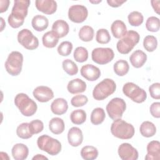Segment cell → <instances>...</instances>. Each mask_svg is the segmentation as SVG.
<instances>
[{
	"label": "cell",
	"instance_id": "6da1fadb",
	"mask_svg": "<svg viewBox=\"0 0 160 160\" xmlns=\"http://www.w3.org/2000/svg\"><path fill=\"white\" fill-rule=\"evenodd\" d=\"M30 3L29 0H15L14 1L11 13L8 18V22L11 28H18L24 24Z\"/></svg>",
	"mask_w": 160,
	"mask_h": 160
},
{
	"label": "cell",
	"instance_id": "7a4b0ae2",
	"mask_svg": "<svg viewBox=\"0 0 160 160\" xmlns=\"http://www.w3.org/2000/svg\"><path fill=\"white\" fill-rule=\"evenodd\" d=\"M112 134L121 139H129L134 135V128L126 121L118 119L114 120L111 126Z\"/></svg>",
	"mask_w": 160,
	"mask_h": 160
},
{
	"label": "cell",
	"instance_id": "3957f363",
	"mask_svg": "<svg viewBox=\"0 0 160 160\" xmlns=\"http://www.w3.org/2000/svg\"><path fill=\"white\" fill-rule=\"evenodd\" d=\"M14 104L21 113L27 117L34 115L38 109V106L36 102L31 99L26 94L22 92L19 93L15 96Z\"/></svg>",
	"mask_w": 160,
	"mask_h": 160
},
{
	"label": "cell",
	"instance_id": "277c9868",
	"mask_svg": "<svg viewBox=\"0 0 160 160\" xmlns=\"http://www.w3.org/2000/svg\"><path fill=\"white\" fill-rule=\"evenodd\" d=\"M139 39L140 35L138 32L133 30L127 31L116 44L118 51L122 54H128L139 42Z\"/></svg>",
	"mask_w": 160,
	"mask_h": 160
},
{
	"label": "cell",
	"instance_id": "5b68a950",
	"mask_svg": "<svg viewBox=\"0 0 160 160\" xmlns=\"http://www.w3.org/2000/svg\"><path fill=\"white\" fill-rule=\"evenodd\" d=\"M116 89L115 82L111 79L106 78L94 87L92 91V97L95 100L102 101L113 94Z\"/></svg>",
	"mask_w": 160,
	"mask_h": 160
},
{
	"label": "cell",
	"instance_id": "8992f818",
	"mask_svg": "<svg viewBox=\"0 0 160 160\" xmlns=\"http://www.w3.org/2000/svg\"><path fill=\"white\" fill-rule=\"evenodd\" d=\"M37 145L40 150L45 151L51 156L58 154L62 148L61 143L58 139L47 134L41 135L38 138Z\"/></svg>",
	"mask_w": 160,
	"mask_h": 160
},
{
	"label": "cell",
	"instance_id": "52a82bcc",
	"mask_svg": "<svg viewBox=\"0 0 160 160\" xmlns=\"http://www.w3.org/2000/svg\"><path fill=\"white\" fill-rule=\"evenodd\" d=\"M23 55L19 51H12L8 56L4 66L6 71L12 76L19 75L22 68Z\"/></svg>",
	"mask_w": 160,
	"mask_h": 160
},
{
	"label": "cell",
	"instance_id": "ba28073f",
	"mask_svg": "<svg viewBox=\"0 0 160 160\" xmlns=\"http://www.w3.org/2000/svg\"><path fill=\"white\" fill-rule=\"evenodd\" d=\"M122 92L126 96L136 103H142L147 98L146 92L132 82H128L124 84Z\"/></svg>",
	"mask_w": 160,
	"mask_h": 160
},
{
	"label": "cell",
	"instance_id": "9c48e42d",
	"mask_svg": "<svg viewBox=\"0 0 160 160\" xmlns=\"http://www.w3.org/2000/svg\"><path fill=\"white\" fill-rule=\"evenodd\" d=\"M106 109L109 117L114 121L121 119L123 113L126 111V104L123 99L114 98L110 100Z\"/></svg>",
	"mask_w": 160,
	"mask_h": 160
},
{
	"label": "cell",
	"instance_id": "30bf717a",
	"mask_svg": "<svg viewBox=\"0 0 160 160\" xmlns=\"http://www.w3.org/2000/svg\"><path fill=\"white\" fill-rule=\"evenodd\" d=\"M18 41L24 48L34 50L39 46V40L28 29H22L18 34Z\"/></svg>",
	"mask_w": 160,
	"mask_h": 160
},
{
	"label": "cell",
	"instance_id": "8fae6325",
	"mask_svg": "<svg viewBox=\"0 0 160 160\" xmlns=\"http://www.w3.org/2000/svg\"><path fill=\"white\" fill-rule=\"evenodd\" d=\"M114 57V51L109 48H97L94 49L91 53L92 60L101 65L110 62Z\"/></svg>",
	"mask_w": 160,
	"mask_h": 160
},
{
	"label": "cell",
	"instance_id": "7c38bea8",
	"mask_svg": "<svg viewBox=\"0 0 160 160\" xmlns=\"http://www.w3.org/2000/svg\"><path fill=\"white\" fill-rule=\"evenodd\" d=\"M88 16V9L83 5L75 4L69 8L68 18L73 22L81 23L87 19Z\"/></svg>",
	"mask_w": 160,
	"mask_h": 160
},
{
	"label": "cell",
	"instance_id": "4fadbf2b",
	"mask_svg": "<svg viewBox=\"0 0 160 160\" xmlns=\"http://www.w3.org/2000/svg\"><path fill=\"white\" fill-rule=\"evenodd\" d=\"M118 152L122 160H136L139 156L137 149L128 142L122 143L118 148Z\"/></svg>",
	"mask_w": 160,
	"mask_h": 160
},
{
	"label": "cell",
	"instance_id": "5bb4252c",
	"mask_svg": "<svg viewBox=\"0 0 160 160\" xmlns=\"http://www.w3.org/2000/svg\"><path fill=\"white\" fill-rule=\"evenodd\" d=\"M32 94L35 99L41 102H46L54 98V92L52 90L46 86H39L36 87Z\"/></svg>",
	"mask_w": 160,
	"mask_h": 160
},
{
	"label": "cell",
	"instance_id": "9a60e30c",
	"mask_svg": "<svg viewBox=\"0 0 160 160\" xmlns=\"http://www.w3.org/2000/svg\"><path fill=\"white\" fill-rule=\"evenodd\" d=\"M80 72L83 78L89 81H96L101 76V71L99 68L91 64L82 66Z\"/></svg>",
	"mask_w": 160,
	"mask_h": 160
},
{
	"label": "cell",
	"instance_id": "2e32d148",
	"mask_svg": "<svg viewBox=\"0 0 160 160\" xmlns=\"http://www.w3.org/2000/svg\"><path fill=\"white\" fill-rule=\"evenodd\" d=\"M35 6L39 11L48 15L54 14L58 7L57 2L54 0H37Z\"/></svg>",
	"mask_w": 160,
	"mask_h": 160
},
{
	"label": "cell",
	"instance_id": "e0dca14e",
	"mask_svg": "<svg viewBox=\"0 0 160 160\" xmlns=\"http://www.w3.org/2000/svg\"><path fill=\"white\" fill-rule=\"evenodd\" d=\"M68 141L72 147H78L81 145L83 141L82 132L78 127H72L68 132Z\"/></svg>",
	"mask_w": 160,
	"mask_h": 160
},
{
	"label": "cell",
	"instance_id": "ac0fdd59",
	"mask_svg": "<svg viewBox=\"0 0 160 160\" xmlns=\"http://www.w3.org/2000/svg\"><path fill=\"white\" fill-rule=\"evenodd\" d=\"M146 160H159L160 159V142L158 141H152L147 145Z\"/></svg>",
	"mask_w": 160,
	"mask_h": 160
},
{
	"label": "cell",
	"instance_id": "d6986e66",
	"mask_svg": "<svg viewBox=\"0 0 160 160\" xmlns=\"http://www.w3.org/2000/svg\"><path fill=\"white\" fill-rule=\"evenodd\" d=\"M68 109L67 101L61 98L55 99L51 104V110L56 115H62L65 114Z\"/></svg>",
	"mask_w": 160,
	"mask_h": 160
},
{
	"label": "cell",
	"instance_id": "ffe728a7",
	"mask_svg": "<svg viewBox=\"0 0 160 160\" xmlns=\"http://www.w3.org/2000/svg\"><path fill=\"white\" fill-rule=\"evenodd\" d=\"M131 65L135 68H141L147 61L146 54L140 49L134 51L129 57Z\"/></svg>",
	"mask_w": 160,
	"mask_h": 160
},
{
	"label": "cell",
	"instance_id": "44dd1931",
	"mask_svg": "<svg viewBox=\"0 0 160 160\" xmlns=\"http://www.w3.org/2000/svg\"><path fill=\"white\" fill-rule=\"evenodd\" d=\"M11 154L15 160H24L28 156L29 149L22 143H17L12 148Z\"/></svg>",
	"mask_w": 160,
	"mask_h": 160
},
{
	"label": "cell",
	"instance_id": "7402d4cb",
	"mask_svg": "<svg viewBox=\"0 0 160 160\" xmlns=\"http://www.w3.org/2000/svg\"><path fill=\"white\" fill-rule=\"evenodd\" d=\"M86 83L79 78H76L71 80L68 85L67 89L69 92L72 94L81 93L86 91Z\"/></svg>",
	"mask_w": 160,
	"mask_h": 160
},
{
	"label": "cell",
	"instance_id": "603a6c76",
	"mask_svg": "<svg viewBox=\"0 0 160 160\" xmlns=\"http://www.w3.org/2000/svg\"><path fill=\"white\" fill-rule=\"evenodd\" d=\"M52 31L55 32L59 38H61L68 34L69 26L68 22L64 20L58 19L52 24Z\"/></svg>",
	"mask_w": 160,
	"mask_h": 160
},
{
	"label": "cell",
	"instance_id": "cb8c5ba5",
	"mask_svg": "<svg viewBox=\"0 0 160 160\" xmlns=\"http://www.w3.org/2000/svg\"><path fill=\"white\" fill-rule=\"evenodd\" d=\"M31 25L34 30L41 32L47 29L49 25V21L46 16L38 14L33 17L31 21Z\"/></svg>",
	"mask_w": 160,
	"mask_h": 160
},
{
	"label": "cell",
	"instance_id": "d4e9b609",
	"mask_svg": "<svg viewBox=\"0 0 160 160\" xmlns=\"http://www.w3.org/2000/svg\"><path fill=\"white\" fill-rule=\"evenodd\" d=\"M111 30L115 38L120 39L126 33L127 28L123 21L121 20H116L112 23L111 26Z\"/></svg>",
	"mask_w": 160,
	"mask_h": 160
},
{
	"label": "cell",
	"instance_id": "484cf974",
	"mask_svg": "<svg viewBox=\"0 0 160 160\" xmlns=\"http://www.w3.org/2000/svg\"><path fill=\"white\" fill-rule=\"evenodd\" d=\"M49 129L54 134H61L65 129L64 121L60 118H53L49 122Z\"/></svg>",
	"mask_w": 160,
	"mask_h": 160
},
{
	"label": "cell",
	"instance_id": "4316f807",
	"mask_svg": "<svg viewBox=\"0 0 160 160\" xmlns=\"http://www.w3.org/2000/svg\"><path fill=\"white\" fill-rule=\"evenodd\" d=\"M58 36L52 31L46 32L42 38V42L44 46L48 48H53L58 43Z\"/></svg>",
	"mask_w": 160,
	"mask_h": 160
},
{
	"label": "cell",
	"instance_id": "83f0119b",
	"mask_svg": "<svg viewBox=\"0 0 160 160\" xmlns=\"http://www.w3.org/2000/svg\"><path fill=\"white\" fill-rule=\"evenodd\" d=\"M139 131L142 136L145 138H151L155 135L156 132V128L152 122L146 121L142 122L141 124Z\"/></svg>",
	"mask_w": 160,
	"mask_h": 160
},
{
	"label": "cell",
	"instance_id": "f1b7e54d",
	"mask_svg": "<svg viewBox=\"0 0 160 160\" xmlns=\"http://www.w3.org/2000/svg\"><path fill=\"white\" fill-rule=\"evenodd\" d=\"M98 151L96 148L92 146H84L81 150V156L85 160H93L98 158Z\"/></svg>",
	"mask_w": 160,
	"mask_h": 160
},
{
	"label": "cell",
	"instance_id": "f546056e",
	"mask_svg": "<svg viewBox=\"0 0 160 160\" xmlns=\"http://www.w3.org/2000/svg\"><path fill=\"white\" fill-rule=\"evenodd\" d=\"M94 31L90 26H83L79 31L78 36L79 39L84 42H89L93 39Z\"/></svg>",
	"mask_w": 160,
	"mask_h": 160
},
{
	"label": "cell",
	"instance_id": "4dcf8cb0",
	"mask_svg": "<svg viewBox=\"0 0 160 160\" xmlns=\"http://www.w3.org/2000/svg\"><path fill=\"white\" fill-rule=\"evenodd\" d=\"M114 72L119 76H125L129 70V66L126 60L120 59L117 61L113 66Z\"/></svg>",
	"mask_w": 160,
	"mask_h": 160
},
{
	"label": "cell",
	"instance_id": "1f68e13d",
	"mask_svg": "<svg viewBox=\"0 0 160 160\" xmlns=\"http://www.w3.org/2000/svg\"><path fill=\"white\" fill-rule=\"evenodd\" d=\"M106 114L101 108H94L91 114V122L94 125L101 124L105 119Z\"/></svg>",
	"mask_w": 160,
	"mask_h": 160
},
{
	"label": "cell",
	"instance_id": "d6a6232c",
	"mask_svg": "<svg viewBox=\"0 0 160 160\" xmlns=\"http://www.w3.org/2000/svg\"><path fill=\"white\" fill-rule=\"evenodd\" d=\"M87 115L83 109H76L73 111L70 114V119L71 122L77 125L83 124L86 120Z\"/></svg>",
	"mask_w": 160,
	"mask_h": 160
},
{
	"label": "cell",
	"instance_id": "836d02e7",
	"mask_svg": "<svg viewBox=\"0 0 160 160\" xmlns=\"http://www.w3.org/2000/svg\"><path fill=\"white\" fill-rule=\"evenodd\" d=\"M62 66L64 71L69 76L76 75L78 72V67L77 64L69 59L64 60L62 62Z\"/></svg>",
	"mask_w": 160,
	"mask_h": 160
},
{
	"label": "cell",
	"instance_id": "e575fe53",
	"mask_svg": "<svg viewBox=\"0 0 160 160\" xmlns=\"http://www.w3.org/2000/svg\"><path fill=\"white\" fill-rule=\"evenodd\" d=\"M128 22L132 26H139L141 25L144 21V17L141 12L139 11H132L128 16Z\"/></svg>",
	"mask_w": 160,
	"mask_h": 160
},
{
	"label": "cell",
	"instance_id": "d590c367",
	"mask_svg": "<svg viewBox=\"0 0 160 160\" xmlns=\"http://www.w3.org/2000/svg\"><path fill=\"white\" fill-rule=\"evenodd\" d=\"M16 134L19 138L23 139H27L32 136L29 130L28 122H23L19 124L17 127Z\"/></svg>",
	"mask_w": 160,
	"mask_h": 160
},
{
	"label": "cell",
	"instance_id": "8d00e7d4",
	"mask_svg": "<svg viewBox=\"0 0 160 160\" xmlns=\"http://www.w3.org/2000/svg\"><path fill=\"white\" fill-rule=\"evenodd\" d=\"M157 38L152 35L146 36L143 40V47L148 52H153L157 48Z\"/></svg>",
	"mask_w": 160,
	"mask_h": 160
},
{
	"label": "cell",
	"instance_id": "74e56055",
	"mask_svg": "<svg viewBox=\"0 0 160 160\" xmlns=\"http://www.w3.org/2000/svg\"><path fill=\"white\" fill-rule=\"evenodd\" d=\"M74 59L78 62H84L88 59V51L84 47H77L73 54Z\"/></svg>",
	"mask_w": 160,
	"mask_h": 160
},
{
	"label": "cell",
	"instance_id": "f35d334b",
	"mask_svg": "<svg viewBox=\"0 0 160 160\" xmlns=\"http://www.w3.org/2000/svg\"><path fill=\"white\" fill-rule=\"evenodd\" d=\"M146 28L151 32H158L160 28L159 19L155 16H151L148 18L146 22Z\"/></svg>",
	"mask_w": 160,
	"mask_h": 160
},
{
	"label": "cell",
	"instance_id": "ab89813d",
	"mask_svg": "<svg viewBox=\"0 0 160 160\" xmlns=\"http://www.w3.org/2000/svg\"><path fill=\"white\" fill-rule=\"evenodd\" d=\"M96 41L101 44H108L111 40V36L109 31L106 29H99L96 32Z\"/></svg>",
	"mask_w": 160,
	"mask_h": 160
},
{
	"label": "cell",
	"instance_id": "60d3db41",
	"mask_svg": "<svg viewBox=\"0 0 160 160\" xmlns=\"http://www.w3.org/2000/svg\"><path fill=\"white\" fill-rule=\"evenodd\" d=\"M72 44L70 41H63L58 47L57 51L59 55L62 56H69L72 50Z\"/></svg>",
	"mask_w": 160,
	"mask_h": 160
},
{
	"label": "cell",
	"instance_id": "b9f144b4",
	"mask_svg": "<svg viewBox=\"0 0 160 160\" xmlns=\"http://www.w3.org/2000/svg\"><path fill=\"white\" fill-rule=\"evenodd\" d=\"M29 128L30 132L32 135L36 134L42 131L44 129V124L41 120L35 119L29 123Z\"/></svg>",
	"mask_w": 160,
	"mask_h": 160
},
{
	"label": "cell",
	"instance_id": "7bdbcfd3",
	"mask_svg": "<svg viewBox=\"0 0 160 160\" xmlns=\"http://www.w3.org/2000/svg\"><path fill=\"white\" fill-rule=\"evenodd\" d=\"M88 102V98L83 94H78L73 96L71 100V104L74 107H81L84 106Z\"/></svg>",
	"mask_w": 160,
	"mask_h": 160
},
{
	"label": "cell",
	"instance_id": "ee69618b",
	"mask_svg": "<svg viewBox=\"0 0 160 160\" xmlns=\"http://www.w3.org/2000/svg\"><path fill=\"white\" fill-rule=\"evenodd\" d=\"M149 92L152 98L155 99H160V83L155 82L149 87Z\"/></svg>",
	"mask_w": 160,
	"mask_h": 160
},
{
	"label": "cell",
	"instance_id": "f6af8a7d",
	"mask_svg": "<svg viewBox=\"0 0 160 160\" xmlns=\"http://www.w3.org/2000/svg\"><path fill=\"white\" fill-rule=\"evenodd\" d=\"M150 113L154 118H160V102H154L150 106Z\"/></svg>",
	"mask_w": 160,
	"mask_h": 160
},
{
	"label": "cell",
	"instance_id": "bcb514c9",
	"mask_svg": "<svg viewBox=\"0 0 160 160\" xmlns=\"http://www.w3.org/2000/svg\"><path fill=\"white\" fill-rule=\"evenodd\" d=\"M126 2V0L121 1V0H108L107 2L109 6L112 8H118L121 6L123 3Z\"/></svg>",
	"mask_w": 160,
	"mask_h": 160
},
{
	"label": "cell",
	"instance_id": "7dc6e473",
	"mask_svg": "<svg viewBox=\"0 0 160 160\" xmlns=\"http://www.w3.org/2000/svg\"><path fill=\"white\" fill-rule=\"evenodd\" d=\"M10 1L9 0H1L0 1V12L2 13L6 11L9 8Z\"/></svg>",
	"mask_w": 160,
	"mask_h": 160
},
{
	"label": "cell",
	"instance_id": "c3c4849f",
	"mask_svg": "<svg viewBox=\"0 0 160 160\" xmlns=\"http://www.w3.org/2000/svg\"><path fill=\"white\" fill-rule=\"evenodd\" d=\"M151 6H152V8L154 9V11L157 14H159V3H160V1L153 0V1H151Z\"/></svg>",
	"mask_w": 160,
	"mask_h": 160
},
{
	"label": "cell",
	"instance_id": "681fc988",
	"mask_svg": "<svg viewBox=\"0 0 160 160\" xmlns=\"http://www.w3.org/2000/svg\"><path fill=\"white\" fill-rule=\"evenodd\" d=\"M32 160H43V159H48V158L46 156H44V155L42 154H36V156H34L32 158Z\"/></svg>",
	"mask_w": 160,
	"mask_h": 160
},
{
	"label": "cell",
	"instance_id": "f907efd6",
	"mask_svg": "<svg viewBox=\"0 0 160 160\" xmlns=\"http://www.w3.org/2000/svg\"><path fill=\"white\" fill-rule=\"evenodd\" d=\"M1 22H2V26H1V31H3V29H4V27L6 26V23L4 24V19L2 18H1Z\"/></svg>",
	"mask_w": 160,
	"mask_h": 160
},
{
	"label": "cell",
	"instance_id": "816d5d0a",
	"mask_svg": "<svg viewBox=\"0 0 160 160\" xmlns=\"http://www.w3.org/2000/svg\"><path fill=\"white\" fill-rule=\"evenodd\" d=\"M102 1L101 0H99V1H91V0H89V2L91 3H92V4H98L99 2H101Z\"/></svg>",
	"mask_w": 160,
	"mask_h": 160
}]
</instances>
